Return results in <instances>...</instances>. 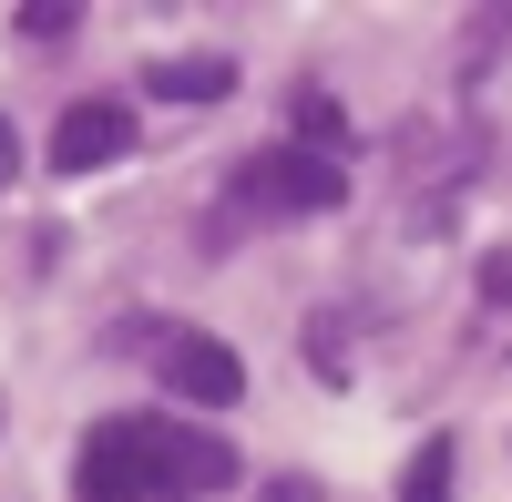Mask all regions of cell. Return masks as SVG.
I'll return each mask as SVG.
<instances>
[{"instance_id": "obj_1", "label": "cell", "mask_w": 512, "mask_h": 502, "mask_svg": "<svg viewBox=\"0 0 512 502\" xmlns=\"http://www.w3.org/2000/svg\"><path fill=\"white\" fill-rule=\"evenodd\" d=\"M226 482H236V451L195 421H154V410L93 421L72 462V502H205Z\"/></svg>"}, {"instance_id": "obj_2", "label": "cell", "mask_w": 512, "mask_h": 502, "mask_svg": "<svg viewBox=\"0 0 512 502\" xmlns=\"http://www.w3.org/2000/svg\"><path fill=\"white\" fill-rule=\"evenodd\" d=\"M226 205L256 216V226H308V216H338V205H349V175H338L328 154H308V144H267V154L236 164Z\"/></svg>"}, {"instance_id": "obj_3", "label": "cell", "mask_w": 512, "mask_h": 502, "mask_svg": "<svg viewBox=\"0 0 512 502\" xmlns=\"http://www.w3.org/2000/svg\"><path fill=\"white\" fill-rule=\"evenodd\" d=\"M154 380L175 400H195V410H226L246 390V359L226 339H205V328H154Z\"/></svg>"}, {"instance_id": "obj_4", "label": "cell", "mask_w": 512, "mask_h": 502, "mask_svg": "<svg viewBox=\"0 0 512 502\" xmlns=\"http://www.w3.org/2000/svg\"><path fill=\"white\" fill-rule=\"evenodd\" d=\"M134 103H72L62 123H52V175H103V164H123L134 154Z\"/></svg>"}, {"instance_id": "obj_5", "label": "cell", "mask_w": 512, "mask_h": 502, "mask_svg": "<svg viewBox=\"0 0 512 502\" xmlns=\"http://www.w3.org/2000/svg\"><path fill=\"white\" fill-rule=\"evenodd\" d=\"M144 93L154 103H216V93H236V62L226 52H175V62L144 72Z\"/></svg>"}, {"instance_id": "obj_6", "label": "cell", "mask_w": 512, "mask_h": 502, "mask_svg": "<svg viewBox=\"0 0 512 502\" xmlns=\"http://www.w3.org/2000/svg\"><path fill=\"white\" fill-rule=\"evenodd\" d=\"M400 502H451V441H420V451H410Z\"/></svg>"}, {"instance_id": "obj_7", "label": "cell", "mask_w": 512, "mask_h": 502, "mask_svg": "<svg viewBox=\"0 0 512 502\" xmlns=\"http://www.w3.org/2000/svg\"><path fill=\"white\" fill-rule=\"evenodd\" d=\"M21 31H31V41H62V31H82V11H72V0H31Z\"/></svg>"}, {"instance_id": "obj_8", "label": "cell", "mask_w": 512, "mask_h": 502, "mask_svg": "<svg viewBox=\"0 0 512 502\" xmlns=\"http://www.w3.org/2000/svg\"><path fill=\"white\" fill-rule=\"evenodd\" d=\"M482 298L512 308V246H492V257H482Z\"/></svg>"}, {"instance_id": "obj_9", "label": "cell", "mask_w": 512, "mask_h": 502, "mask_svg": "<svg viewBox=\"0 0 512 502\" xmlns=\"http://www.w3.org/2000/svg\"><path fill=\"white\" fill-rule=\"evenodd\" d=\"M11 175H21V134L0 123V195H11Z\"/></svg>"}, {"instance_id": "obj_10", "label": "cell", "mask_w": 512, "mask_h": 502, "mask_svg": "<svg viewBox=\"0 0 512 502\" xmlns=\"http://www.w3.org/2000/svg\"><path fill=\"white\" fill-rule=\"evenodd\" d=\"M267 502H318V482H297V472H287V482H267Z\"/></svg>"}]
</instances>
